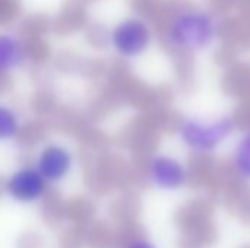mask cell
<instances>
[{"mask_svg": "<svg viewBox=\"0 0 250 248\" xmlns=\"http://www.w3.org/2000/svg\"><path fill=\"white\" fill-rule=\"evenodd\" d=\"M47 186L48 183L32 164L15 170L6 178L4 190L16 202L32 203L44 196Z\"/></svg>", "mask_w": 250, "mask_h": 248, "instance_id": "6", "label": "cell"}, {"mask_svg": "<svg viewBox=\"0 0 250 248\" xmlns=\"http://www.w3.org/2000/svg\"><path fill=\"white\" fill-rule=\"evenodd\" d=\"M29 60L25 38L12 29H0V77L19 72Z\"/></svg>", "mask_w": 250, "mask_h": 248, "instance_id": "7", "label": "cell"}, {"mask_svg": "<svg viewBox=\"0 0 250 248\" xmlns=\"http://www.w3.org/2000/svg\"><path fill=\"white\" fill-rule=\"evenodd\" d=\"M146 178L149 184L161 191H177L189 181L186 162L171 152H155L146 162Z\"/></svg>", "mask_w": 250, "mask_h": 248, "instance_id": "4", "label": "cell"}, {"mask_svg": "<svg viewBox=\"0 0 250 248\" xmlns=\"http://www.w3.org/2000/svg\"><path fill=\"white\" fill-rule=\"evenodd\" d=\"M23 130V121L19 111L4 102H0V143L16 140Z\"/></svg>", "mask_w": 250, "mask_h": 248, "instance_id": "9", "label": "cell"}, {"mask_svg": "<svg viewBox=\"0 0 250 248\" xmlns=\"http://www.w3.org/2000/svg\"><path fill=\"white\" fill-rule=\"evenodd\" d=\"M75 165L72 149L62 142H47L35 153L34 167L48 184H57L66 180Z\"/></svg>", "mask_w": 250, "mask_h": 248, "instance_id": "5", "label": "cell"}, {"mask_svg": "<svg viewBox=\"0 0 250 248\" xmlns=\"http://www.w3.org/2000/svg\"><path fill=\"white\" fill-rule=\"evenodd\" d=\"M230 168L243 183H250V126L237 132L231 140Z\"/></svg>", "mask_w": 250, "mask_h": 248, "instance_id": "8", "label": "cell"}, {"mask_svg": "<svg viewBox=\"0 0 250 248\" xmlns=\"http://www.w3.org/2000/svg\"><path fill=\"white\" fill-rule=\"evenodd\" d=\"M127 248H157L151 241L148 240H144V238H138V240H133Z\"/></svg>", "mask_w": 250, "mask_h": 248, "instance_id": "10", "label": "cell"}, {"mask_svg": "<svg viewBox=\"0 0 250 248\" xmlns=\"http://www.w3.org/2000/svg\"><path fill=\"white\" fill-rule=\"evenodd\" d=\"M237 133V120L231 113H192L179 118L174 137L180 148L196 156H211L226 148Z\"/></svg>", "mask_w": 250, "mask_h": 248, "instance_id": "2", "label": "cell"}, {"mask_svg": "<svg viewBox=\"0 0 250 248\" xmlns=\"http://www.w3.org/2000/svg\"><path fill=\"white\" fill-rule=\"evenodd\" d=\"M224 22L218 12L199 3H183L166 18L163 41L182 56H202L212 51L223 37Z\"/></svg>", "mask_w": 250, "mask_h": 248, "instance_id": "1", "label": "cell"}, {"mask_svg": "<svg viewBox=\"0 0 250 248\" xmlns=\"http://www.w3.org/2000/svg\"><path fill=\"white\" fill-rule=\"evenodd\" d=\"M155 41L151 22L141 15H126L117 19L107 32L111 51L122 60L135 61L146 56Z\"/></svg>", "mask_w": 250, "mask_h": 248, "instance_id": "3", "label": "cell"}]
</instances>
